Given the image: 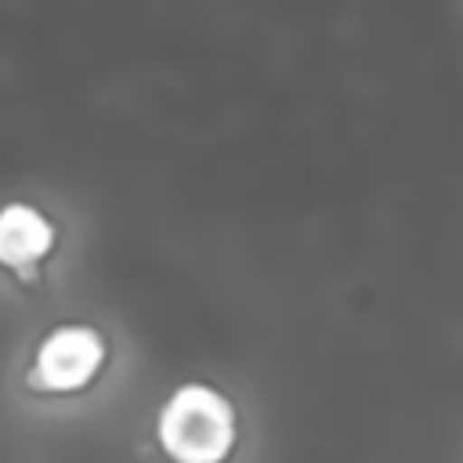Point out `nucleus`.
<instances>
[{
    "mask_svg": "<svg viewBox=\"0 0 463 463\" xmlns=\"http://www.w3.org/2000/svg\"><path fill=\"white\" fill-rule=\"evenodd\" d=\"M156 441L170 463H224L239 445V409L221 387L188 380L163 398Z\"/></svg>",
    "mask_w": 463,
    "mask_h": 463,
    "instance_id": "nucleus-1",
    "label": "nucleus"
},
{
    "mask_svg": "<svg viewBox=\"0 0 463 463\" xmlns=\"http://www.w3.org/2000/svg\"><path fill=\"white\" fill-rule=\"evenodd\" d=\"M109 362V340L90 322H58L51 326L25 369V387L36 394H80L87 391Z\"/></svg>",
    "mask_w": 463,
    "mask_h": 463,
    "instance_id": "nucleus-2",
    "label": "nucleus"
},
{
    "mask_svg": "<svg viewBox=\"0 0 463 463\" xmlns=\"http://www.w3.org/2000/svg\"><path fill=\"white\" fill-rule=\"evenodd\" d=\"M58 246L54 221L25 199H11L0 206V268L25 275L29 268L43 264Z\"/></svg>",
    "mask_w": 463,
    "mask_h": 463,
    "instance_id": "nucleus-3",
    "label": "nucleus"
}]
</instances>
